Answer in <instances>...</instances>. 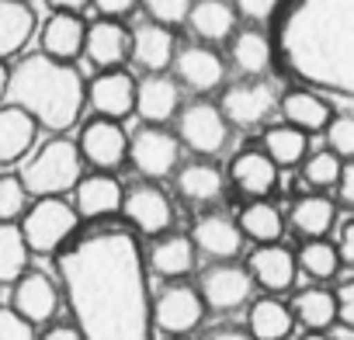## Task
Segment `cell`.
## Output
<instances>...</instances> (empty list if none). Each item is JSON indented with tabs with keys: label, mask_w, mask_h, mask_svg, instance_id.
I'll use <instances>...</instances> for the list:
<instances>
[{
	"label": "cell",
	"mask_w": 354,
	"mask_h": 340,
	"mask_svg": "<svg viewBox=\"0 0 354 340\" xmlns=\"http://www.w3.org/2000/svg\"><path fill=\"white\" fill-rule=\"evenodd\" d=\"M80 340H153L146 257L129 229H97L56 257Z\"/></svg>",
	"instance_id": "cell-1"
},
{
	"label": "cell",
	"mask_w": 354,
	"mask_h": 340,
	"mask_svg": "<svg viewBox=\"0 0 354 340\" xmlns=\"http://www.w3.org/2000/svg\"><path fill=\"white\" fill-rule=\"evenodd\" d=\"M274 56L302 87L354 101V0H292Z\"/></svg>",
	"instance_id": "cell-2"
},
{
	"label": "cell",
	"mask_w": 354,
	"mask_h": 340,
	"mask_svg": "<svg viewBox=\"0 0 354 340\" xmlns=\"http://www.w3.org/2000/svg\"><path fill=\"white\" fill-rule=\"evenodd\" d=\"M4 101L32 115L39 129L66 132L80 122V111L87 108V80L73 63L32 53L21 56L15 66H8Z\"/></svg>",
	"instance_id": "cell-3"
},
{
	"label": "cell",
	"mask_w": 354,
	"mask_h": 340,
	"mask_svg": "<svg viewBox=\"0 0 354 340\" xmlns=\"http://www.w3.org/2000/svg\"><path fill=\"white\" fill-rule=\"evenodd\" d=\"M80 178H84V156L77 149V139H66V135H53L49 142H42L25 160L21 174H18L25 191L35 198L66 195V191H73V185Z\"/></svg>",
	"instance_id": "cell-4"
},
{
	"label": "cell",
	"mask_w": 354,
	"mask_h": 340,
	"mask_svg": "<svg viewBox=\"0 0 354 340\" xmlns=\"http://www.w3.org/2000/svg\"><path fill=\"white\" fill-rule=\"evenodd\" d=\"M77 226H80V216L73 202H66L63 195L39 198L28 212H21V236L32 254H59L66 240L77 233Z\"/></svg>",
	"instance_id": "cell-5"
},
{
	"label": "cell",
	"mask_w": 354,
	"mask_h": 340,
	"mask_svg": "<svg viewBox=\"0 0 354 340\" xmlns=\"http://www.w3.org/2000/svg\"><path fill=\"white\" fill-rule=\"evenodd\" d=\"M174 122H177L174 135L181 139V149H192L195 156H219L230 146V135H233V125L226 122L219 104L205 101V97L181 104Z\"/></svg>",
	"instance_id": "cell-6"
},
{
	"label": "cell",
	"mask_w": 354,
	"mask_h": 340,
	"mask_svg": "<svg viewBox=\"0 0 354 340\" xmlns=\"http://www.w3.org/2000/svg\"><path fill=\"white\" fill-rule=\"evenodd\" d=\"M278 87L268 77H243L236 84H223L219 111L233 129H261L278 111Z\"/></svg>",
	"instance_id": "cell-7"
},
{
	"label": "cell",
	"mask_w": 354,
	"mask_h": 340,
	"mask_svg": "<svg viewBox=\"0 0 354 340\" xmlns=\"http://www.w3.org/2000/svg\"><path fill=\"white\" fill-rule=\"evenodd\" d=\"M129 160L146 181H163L181 167V139L167 125H146L129 135Z\"/></svg>",
	"instance_id": "cell-8"
},
{
	"label": "cell",
	"mask_w": 354,
	"mask_h": 340,
	"mask_svg": "<svg viewBox=\"0 0 354 340\" xmlns=\"http://www.w3.org/2000/svg\"><path fill=\"white\" fill-rule=\"evenodd\" d=\"M205 312L209 309H205L198 288L185 285L181 278L170 281L167 288H160L153 295V326L163 330V333H170V337H185V333L198 330L202 319H205Z\"/></svg>",
	"instance_id": "cell-9"
},
{
	"label": "cell",
	"mask_w": 354,
	"mask_h": 340,
	"mask_svg": "<svg viewBox=\"0 0 354 340\" xmlns=\"http://www.w3.org/2000/svg\"><path fill=\"white\" fill-rule=\"evenodd\" d=\"M198 295H202L209 312H236L254 299V278H250L247 264L216 261L212 267L202 271Z\"/></svg>",
	"instance_id": "cell-10"
},
{
	"label": "cell",
	"mask_w": 354,
	"mask_h": 340,
	"mask_svg": "<svg viewBox=\"0 0 354 340\" xmlns=\"http://www.w3.org/2000/svg\"><path fill=\"white\" fill-rule=\"evenodd\" d=\"M77 149L84 156V163H91L94 170H115L129 160V132L122 129V122L94 115L91 122H84L80 135H77Z\"/></svg>",
	"instance_id": "cell-11"
},
{
	"label": "cell",
	"mask_w": 354,
	"mask_h": 340,
	"mask_svg": "<svg viewBox=\"0 0 354 340\" xmlns=\"http://www.w3.org/2000/svg\"><path fill=\"white\" fill-rule=\"evenodd\" d=\"M170 73L177 77V84H181L185 91L192 94H212L226 84V59L216 53V46H205V42H195V46H177V56L170 63Z\"/></svg>",
	"instance_id": "cell-12"
},
{
	"label": "cell",
	"mask_w": 354,
	"mask_h": 340,
	"mask_svg": "<svg viewBox=\"0 0 354 340\" xmlns=\"http://www.w3.org/2000/svg\"><path fill=\"white\" fill-rule=\"evenodd\" d=\"M122 216L136 226V233L142 236H160L174 226V202L167 198L163 188H156L153 181L125 188L122 195Z\"/></svg>",
	"instance_id": "cell-13"
},
{
	"label": "cell",
	"mask_w": 354,
	"mask_h": 340,
	"mask_svg": "<svg viewBox=\"0 0 354 340\" xmlns=\"http://www.w3.org/2000/svg\"><path fill=\"white\" fill-rule=\"evenodd\" d=\"M185 104V87L177 84V77L170 70L163 73H146L142 80H136V115L146 125H167L177 118Z\"/></svg>",
	"instance_id": "cell-14"
},
{
	"label": "cell",
	"mask_w": 354,
	"mask_h": 340,
	"mask_svg": "<svg viewBox=\"0 0 354 340\" xmlns=\"http://www.w3.org/2000/svg\"><path fill=\"white\" fill-rule=\"evenodd\" d=\"M11 309L18 316H25L28 323H35V326L49 323L56 316V309H59V288H56V281L46 271L25 267L11 281Z\"/></svg>",
	"instance_id": "cell-15"
},
{
	"label": "cell",
	"mask_w": 354,
	"mask_h": 340,
	"mask_svg": "<svg viewBox=\"0 0 354 340\" xmlns=\"http://www.w3.org/2000/svg\"><path fill=\"white\" fill-rule=\"evenodd\" d=\"M87 108L104 118H129L136 111V77L125 66L115 70H97V77L87 84Z\"/></svg>",
	"instance_id": "cell-16"
},
{
	"label": "cell",
	"mask_w": 354,
	"mask_h": 340,
	"mask_svg": "<svg viewBox=\"0 0 354 340\" xmlns=\"http://www.w3.org/2000/svg\"><path fill=\"white\" fill-rule=\"evenodd\" d=\"M247 271L254 278V285H261L268 295H281L295 285L299 278V264L295 254L281 243H257L247 257Z\"/></svg>",
	"instance_id": "cell-17"
},
{
	"label": "cell",
	"mask_w": 354,
	"mask_h": 340,
	"mask_svg": "<svg viewBox=\"0 0 354 340\" xmlns=\"http://www.w3.org/2000/svg\"><path fill=\"white\" fill-rule=\"evenodd\" d=\"M129 32L118 18H97L84 32V59L94 70H115L129 63Z\"/></svg>",
	"instance_id": "cell-18"
},
{
	"label": "cell",
	"mask_w": 354,
	"mask_h": 340,
	"mask_svg": "<svg viewBox=\"0 0 354 340\" xmlns=\"http://www.w3.org/2000/svg\"><path fill=\"white\" fill-rule=\"evenodd\" d=\"M177 56V35L167 25L156 21H142L139 28L129 32V59L142 70V73H163L170 70Z\"/></svg>",
	"instance_id": "cell-19"
},
{
	"label": "cell",
	"mask_w": 354,
	"mask_h": 340,
	"mask_svg": "<svg viewBox=\"0 0 354 340\" xmlns=\"http://www.w3.org/2000/svg\"><path fill=\"white\" fill-rule=\"evenodd\" d=\"M174 188H177V195H181L185 205L209 209V205H216L223 198L226 174L209 160H192V163H181L174 170Z\"/></svg>",
	"instance_id": "cell-20"
},
{
	"label": "cell",
	"mask_w": 354,
	"mask_h": 340,
	"mask_svg": "<svg viewBox=\"0 0 354 340\" xmlns=\"http://www.w3.org/2000/svg\"><path fill=\"white\" fill-rule=\"evenodd\" d=\"M278 174H281V167L264 149H243L233 156L226 181L247 198H268L278 188Z\"/></svg>",
	"instance_id": "cell-21"
},
{
	"label": "cell",
	"mask_w": 354,
	"mask_h": 340,
	"mask_svg": "<svg viewBox=\"0 0 354 340\" xmlns=\"http://www.w3.org/2000/svg\"><path fill=\"white\" fill-rule=\"evenodd\" d=\"M70 195H73V209H77L80 219H104V216L122 212L125 188L115 181V174H108V170H94V174H87L73 185Z\"/></svg>",
	"instance_id": "cell-22"
},
{
	"label": "cell",
	"mask_w": 354,
	"mask_h": 340,
	"mask_svg": "<svg viewBox=\"0 0 354 340\" xmlns=\"http://www.w3.org/2000/svg\"><path fill=\"white\" fill-rule=\"evenodd\" d=\"M198 264V247L192 236L185 233H160L153 236V247L146 254V271H153L156 278H167V281H177L192 274Z\"/></svg>",
	"instance_id": "cell-23"
},
{
	"label": "cell",
	"mask_w": 354,
	"mask_h": 340,
	"mask_svg": "<svg viewBox=\"0 0 354 340\" xmlns=\"http://www.w3.org/2000/svg\"><path fill=\"white\" fill-rule=\"evenodd\" d=\"M230 63L240 77H268L274 66V39L261 25L236 28L230 35Z\"/></svg>",
	"instance_id": "cell-24"
},
{
	"label": "cell",
	"mask_w": 354,
	"mask_h": 340,
	"mask_svg": "<svg viewBox=\"0 0 354 340\" xmlns=\"http://www.w3.org/2000/svg\"><path fill=\"white\" fill-rule=\"evenodd\" d=\"M192 240H195V247H198L205 257H212V261H233V257H240V250H243V243H247L240 223H236L233 216H223V212H205V216L195 223Z\"/></svg>",
	"instance_id": "cell-25"
},
{
	"label": "cell",
	"mask_w": 354,
	"mask_h": 340,
	"mask_svg": "<svg viewBox=\"0 0 354 340\" xmlns=\"http://www.w3.org/2000/svg\"><path fill=\"white\" fill-rule=\"evenodd\" d=\"M185 25L192 28L198 42L219 46V42H230V35L240 25V15L233 8V0H192Z\"/></svg>",
	"instance_id": "cell-26"
},
{
	"label": "cell",
	"mask_w": 354,
	"mask_h": 340,
	"mask_svg": "<svg viewBox=\"0 0 354 340\" xmlns=\"http://www.w3.org/2000/svg\"><path fill=\"white\" fill-rule=\"evenodd\" d=\"M84 32H87V21H84L77 11H53L49 21H46L42 32H39L42 53L53 56V59L73 63V59L84 53Z\"/></svg>",
	"instance_id": "cell-27"
},
{
	"label": "cell",
	"mask_w": 354,
	"mask_h": 340,
	"mask_svg": "<svg viewBox=\"0 0 354 340\" xmlns=\"http://www.w3.org/2000/svg\"><path fill=\"white\" fill-rule=\"evenodd\" d=\"M278 111H281V122L302 129L306 135L313 132H323V125L330 122L333 108L326 101V94L313 91V87H292L278 97Z\"/></svg>",
	"instance_id": "cell-28"
},
{
	"label": "cell",
	"mask_w": 354,
	"mask_h": 340,
	"mask_svg": "<svg viewBox=\"0 0 354 340\" xmlns=\"http://www.w3.org/2000/svg\"><path fill=\"white\" fill-rule=\"evenodd\" d=\"M247 333L254 340H288L292 330H295V316H292V305L274 299V295H264V299H250L247 302Z\"/></svg>",
	"instance_id": "cell-29"
},
{
	"label": "cell",
	"mask_w": 354,
	"mask_h": 340,
	"mask_svg": "<svg viewBox=\"0 0 354 340\" xmlns=\"http://www.w3.org/2000/svg\"><path fill=\"white\" fill-rule=\"evenodd\" d=\"M39 125L32 122V115H25L15 104H0V167L18 163L28 156V149L35 146Z\"/></svg>",
	"instance_id": "cell-30"
},
{
	"label": "cell",
	"mask_w": 354,
	"mask_h": 340,
	"mask_svg": "<svg viewBox=\"0 0 354 340\" xmlns=\"http://www.w3.org/2000/svg\"><path fill=\"white\" fill-rule=\"evenodd\" d=\"M288 223H292L295 236H302V240L326 236L337 226V202H330L323 191H309V195H302V198L292 202Z\"/></svg>",
	"instance_id": "cell-31"
},
{
	"label": "cell",
	"mask_w": 354,
	"mask_h": 340,
	"mask_svg": "<svg viewBox=\"0 0 354 340\" xmlns=\"http://www.w3.org/2000/svg\"><path fill=\"white\" fill-rule=\"evenodd\" d=\"M35 35V11L28 0H0V59L18 56Z\"/></svg>",
	"instance_id": "cell-32"
},
{
	"label": "cell",
	"mask_w": 354,
	"mask_h": 340,
	"mask_svg": "<svg viewBox=\"0 0 354 340\" xmlns=\"http://www.w3.org/2000/svg\"><path fill=\"white\" fill-rule=\"evenodd\" d=\"M236 223H240L243 236L254 240V243H278L281 233H285V216H281V209H278L274 202H268V198H250V202L240 209Z\"/></svg>",
	"instance_id": "cell-33"
},
{
	"label": "cell",
	"mask_w": 354,
	"mask_h": 340,
	"mask_svg": "<svg viewBox=\"0 0 354 340\" xmlns=\"http://www.w3.org/2000/svg\"><path fill=\"white\" fill-rule=\"evenodd\" d=\"M295 323H302L306 330H330L337 323V305H333V292L323 288V281L299 288L295 299L288 302Z\"/></svg>",
	"instance_id": "cell-34"
},
{
	"label": "cell",
	"mask_w": 354,
	"mask_h": 340,
	"mask_svg": "<svg viewBox=\"0 0 354 340\" xmlns=\"http://www.w3.org/2000/svg\"><path fill=\"white\" fill-rule=\"evenodd\" d=\"M261 149L278 163V167H299L302 156L309 153V135L288 122L281 125H268L264 135H261Z\"/></svg>",
	"instance_id": "cell-35"
},
{
	"label": "cell",
	"mask_w": 354,
	"mask_h": 340,
	"mask_svg": "<svg viewBox=\"0 0 354 340\" xmlns=\"http://www.w3.org/2000/svg\"><path fill=\"white\" fill-rule=\"evenodd\" d=\"M295 264L302 274H309L313 281H330L337 271H340V254H337V243H330L326 236H316V240H306L295 254Z\"/></svg>",
	"instance_id": "cell-36"
},
{
	"label": "cell",
	"mask_w": 354,
	"mask_h": 340,
	"mask_svg": "<svg viewBox=\"0 0 354 340\" xmlns=\"http://www.w3.org/2000/svg\"><path fill=\"white\" fill-rule=\"evenodd\" d=\"M28 243L21 236L18 223H0V285H11L28 267Z\"/></svg>",
	"instance_id": "cell-37"
},
{
	"label": "cell",
	"mask_w": 354,
	"mask_h": 340,
	"mask_svg": "<svg viewBox=\"0 0 354 340\" xmlns=\"http://www.w3.org/2000/svg\"><path fill=\"white\" fill-rule=\"evenodd\" d=\"M340 163H344V160H340L337 153H330V149H309V153L302 156V163H299L302 185L313 188V191L333 188L337 178H340Z\"/></svg>",
	"instance_id": "cell-38"
},
{
	"label": "cell",
	"mask_w": 354,
	"mask_h": 340,
	"mask_svg": "<svg viewBox=\"0 0 354 340\" xmlns=\"http://www.w3.org/2000/svg\"><path fill=\"white\" fill-rule=\"evenodd\" d=\"M323 139L330 153H337L340 160H354V111H333L323 125Z\"/></svg>",
	"instance_id": "cell-39"
},
{
	"label": "cell",
	"mask_w": 354,
	"mask_h": 340,
	"mask_svg": "<svg viewBox=\"0 0 354 340\" xmlns=\"http://www.w3.org/2000/svg\"><path fill=\"white\" fill-rule=\"evenodd\" d=\"M28 205V191L18 178H0V223H18Z\"/></svg>",
	"instance_id": "cell-40"
},
{
	"label": "cell",
	"mask_w": 354,
	"mask_h": 340,
	"mask_svg": "<svg viewBox=\"0 0 354 340\" xmlns=\"http://www.w3.org/2000/svg\"><path fill=\"white\" fill-rule=\"evenodd\" d=\"M139 8L149 15V21L174 28V25H185L192 0H139Z\"/></svg>",
	"instance_id": "cell-41"
},
{
	"label": "cell",
	"mask_w": 354,
	"mask_h": 340,
	"mask_svg": "<svg viewBox=\"0 0 354 340\" xmlns=\"http://www.w3.org/2000/svg\"><path fill=\"white\" fill-rule=\"evenodd\" d=\"M281 4L285 0H233L240 21H247V25H268L281 11Z\"/></svg>",
	"instance_id": "cell-42"
},
{
	"label": "cell",
	"mask_w": 354,
	"mask_h": 340,
	"mask_svg": "<svg viewBox=\"0 0 354 340\" xmlns=\"http://www.w3.org/2000/svg\"><path fill=\"white\" fill-rule=\"evenodd\" d=\"M0 340H35V323L18 316L11 305L0 309Z\"/></svg>",
	"instance_id": "cell-43"
},
{
	"label": "cell",
	"mask_w": 354,
	"mask_h": 340,
	"mask_svg": "<svg viewBox=\"0 0 354 340\" xmlns=\"http://www.w3.org/2000/svg\"><path fill=\"white\" fill-rule=\"evenodd\" d=\"M333 305H337V323L354 330V278L351 281H340L333 288Z\"/></svg>",
	"instance_id": "cell-44"
},
{
	"label": "cell",
	"mask_w": 354,
	"mask_h": 340,
	"mask_svg": "<svg viewBox=\"0 0 354 340\" xmlns=\"http://www.w3.org/2000/svg\"><path fill=\"white\" fill-rule=\"evenodd\" d=\"M94 4V11L101 15V18H129L136 8H139V0H91Z\"/></svg>",
	"instance_id": "cell-45"
},
{
	"label": "cell",
	"mask_w": 354,
	"mask_h": 340,
	"mask_svg": "<svg viewBox=\"0 0 354 340\" xmlns=\"http://www.w3.org/2000/svg\"><path fill=\"white\" fill-rule=\"evenodd\" d=\"M337 198L347 205V209H354V160H344L340 163V178H337Z\"/></svg>",
	"instance_id": "cell-46"
},
{
	"label": "cell",
	"mask_w": 354,
	"mask_h": 340,
	"mask_svg": "<svg viewBox=\"0 0 354 340\" xmlns=\"http://www.w3.org/2000/svg\"><path fill=\"white\" fill-rule=\"evenodd\" d=\"M337 254H340V264L354 267V219H347L337 233Z\"/></svg>",
	"instance_id": "cell-47"
},
{
	"label": "cell",
	"mask_w": 354,
	"mask_h": 340,
	"mask_svg": "<svg viewBox=\"0 0 354 340\" xmlns=\"http://www.w3.org/2000/svg\"><path fill=\"white\" fill-rule=\"evenodd\" d=\"M42 340H80V330H77L73 323H53V326L42 333Z\"/></svg>",
	"instance_id": "cell-48"
},
{
	"label": "cell",
	"mask_w": 354,
	"mask_h": 340,
	"mask_svg": "<svg viewBox=\"0 0 354 340\" xmlns=\"http://www.w3.org/2000/svg\"><path fill=\"white\" fill-rule=\"evenodd\" d=\"M205 340H254L243 326H216L205 333Z\"/></svg>",
	"instance_id": "cell-49"
},
{
	"label": "cell",
	"mask_w": 354,
	"mask_h": 340,
	"mask_svg": "<svg viewBox=\"0 0 354 340\" xmlns=\"http://www.w3.org/2000/svg\"><path fill=\"white\" fill-rule=\"evenodd\" d=\"M53 11H77L84 15V8H91V0H49Z\"/></svg>",
	"instance_id": "cell-50"
},
{
	"label": "cell",
	"mask_w": 354,
	"mask_h": 340,
	"mask_svg": "<svg viewBox=\"0 0 354 340\" xmlns=\"http://www.w3.org/2000/svg\"><path fill=\"white\" fill-rule=\"evenodd\" d=\"M4 94H8V63L0 59V104H4Z\"/></svg>",
	"instance_id": "cell-51"
},
{
	"label": "cell",
	"mask_w": 354,
	"mask_h": 340,
	"mask_svg": "<svg viewBox=\"0 0 354 340\" xmlns=\"http://www.w3.org/2000/svg\"><path fill=\"white\" fill-rule=\"evenodd\" d=\"M299 340H333V337H330L326 330H306V333H302Z\"/></svg>",
	"instance_id": "cell-52"
}]
</instances>
